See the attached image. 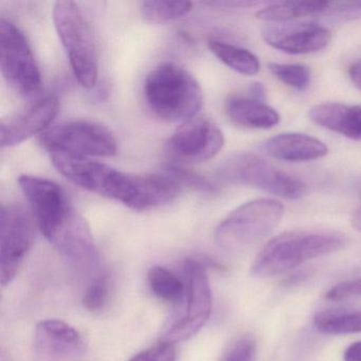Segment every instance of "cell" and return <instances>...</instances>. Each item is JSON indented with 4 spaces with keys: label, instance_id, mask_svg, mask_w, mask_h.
I'll list each match as a JSON object with an SVG mask.
<instances>
[{
    "label": "cell",
    "instance_id": "1",
    "mask_svg": "<svg viewBox=\"0 0 361 361\" xmlns=\"http://www.w3.org/2000/svg\"><path fill=\"white\" fill-rule=\"evenodd\" d=\"M342 234L324 230H293L279 234L257 253L251 274L272 278L286 274L306 262L337 252L345 247Z\"/></svg>",
    "mask_w": 361,
    "mask_h": 361
},
{
    "label": "cell",
    "instance_id": "2",
    "mask_svg": "<svg viewBox=\"0 0 361 361\" xmlns=\"http://www.w3.org/2000/svg\"><path fill=\"white\" fill-rule=\"evenodd\" d=\"M143 92L152 113L168 122L183 123L193 119L204 103L197 80L175 63H162L152 69Z\"/></svg>",
    "mask_w": 361,
    "mask_h": 361
},
{
    "label": "cell",
    "instance_id": "3",
    "mask_svg": "<svg viewBox=\"0 0 361 361\" xmlns=\"http://www.w3.org/2000/svg\"><path fill=\"white\" fill-rule=\"evenodd\" d=\"M54 22L73 75L82 87L92 90L99 78V56L92 27L78 4L56 1Z\"/></svg>",
    "mask_w": 361,
    "mask_h": 361
},
{
    "label": "cell",
    "instance_id": "4",
    "mask_svg": "<svg viewBox=\"0 0 361 361\" xmlns=\"http://www.w3.org/2000/svg\"><path fill=\"white\" fill-rule=\"evenodd\" d=\"M51 156L56 170L69 181L86 191L122 202L132 209L138 192V175L121 172L88 158Z\"/></svg>",
    "mask_w": 361,
    "mask_h": 361
},
{
    "label": "cell",
    "instance_id": "5",
    "mask_svg": "<svg viewBox=\"0 0 361 361\" xmlns=\"http://www.w3.org/2000/svg\"><path fill=\"white\" fill-rule=\"evenodd\" d=\"M284 207L278 200L259 198L232 211L215 230V243L226 251H238L269 235L280 224Z\"/></svg>",
    "mask_w": 361,
    "mask_h": 361
},
{
    "label": "cell",
    "instance_id": "6",
    "mask_svg": "<svg viewBox=\"0 0 361 361\" xmlns=\"http://www.w3.org/2000/svg\"><path fill=\"white\" fill-rule=\"evenodd\" d=\"M39 142L50 155L80 158L111 157L118 149L111 130L90 120H71L50 126L39 135Z\"/></svg>",
    "mask_w": 361,
    "mask_h": 361
},
{
    "label": "cell",
    "instance_id": "7",
    "mask_svg": "<svg viewBox=\"0 0 361 361\" xmlns=\"http://www.w3.org/2000/svg\"><path fill=\"white\" fill-rule=\"evenodd\" d=\"M219 176L227 183L257 188L285 200H299L306 192L305 185L297 177L255 154L232 156L219 169Z\"/></svg>",
    "mask_w": 361,
    "mask_h": 361
},
{
    "label": "cell",
    "instance_id": "8",
    "mask_svg": "<svg viewBox=\"0 0 361 361\" xmlns=\"http://www.w3.org/2000/svg\"><path fill=\"white\" fill-rule=\"evenodd\" d=\"M0 71L12 90L32 97L42 85V75L28 39L16 25L0 20Z\"/></svg>",
    "mask_w": 361,
    "mask_h": 361
},
{
    "label": "cell",
    "instance_id": "9",
    "mask_svg": "<svg viewBox=\"0 0 361 361\" xmlns=\"http://www.w3.org/2000/svg\"><path fill=\"white\" fill-rule=\"evenodd\" d=\"M18 185L30 204L37 227L46 240L54 242L77 213L66 192L54 181L32 175H22Z\"/></svg>",
    "mask_w": 361,
    "mask_h": 361
},
{
    "label": "cell",
    "instance_id": "10",
    "mask_svg": "<svg viewBox=\"0 0 361 361\" xmlns=\"http://www.w3.org/2000/svg\"><path fill=\"white\" fill-rule=\"evenodd\" d=\"M35 217L18 204H4L0 212V276L7 286L18 276L35 240Z\"/></svg>",
    "mask_w": 361,
    "mask_h": 361
},
{
    "label": "cell",
    "instance_id": "11",
    "mask_svg": "<svg viewBox=\"0 0 361 361\" xmlns=\"http://www.w3.org/2000/svg\"><path fill=\"white\" fill-rule=\"evenodd\" d=\"M187 276V306L181 318L175 321L164 333L162 340L178 343L193 337L208 322L212 312V290L208 272L200 262L189 259L185 262Z\"/></svg>",
    "mask_w": 361,
    "mask_h": 361
},
{
    "label": "cell",
    "instance_id": "12",
    "mask_svg": "<svg viewBox=\"0 0 361 361\" xmlns=\"http://www.w3.org/2000/svg\"><path fill=\"white\" fill-rule=\"evenodd\" d=\"M225 145L221 128L207 118L195 117L183 122L168 142L173 158L188 164H197L214 158Z\"/></svg>",
    "mask_w": 361,
    "mask_h": 361
},
{
    "label": "cell",
    "instance_id": "13",
    "mask_svg": "<svg viewBox=\"0 0 361 361\" xmlns=\"http://www.w3.org/2000/svg\"><path fill=\"white\" fill-rule=\"evenodd\" d=\"M59 113V101L54 94L37 98L22 111L3 118L0 122V143L16 147L50 128Z\"/></svg>",
    "mask_w": 361,
    "mask_h": 361
},
{
    "label": "cell",
    "instance_id": "14",
    "mask_svg": "<svg viewBox=\"0 0 361 361\" xmlns=\"http://www.w3.org/2000/svg\"><path fill=\"white\" fill-rule=\"evenodd\" d=\"M35 346L45 361H77L85 352L79 331L59 319L39 321L35 329Z\"/></svg>",
    "mask_w": 361,
    "mask_h": 361
},
{
    "label": "cell",
    "instance_id": "15",
    "mask_svg": "<svg viewBox=\"0 0 361 361\" xmlns=\"http://www.w3.org/2000/svg\"><path fill=\"white\" fill-rule=\"evenodd\" d=\"M262 37L270 47L288 54L319 51L331 41L329 29L312 23L268 26L262 32Z\"/></svg>",
    "mask_w": 361,
    "mask_h": 361
},
{
    "label": "cell",
    "instance_id": "16",
    "mask_svg": "<svg viewBox=\"0 0 361 361\" xmlns=\"http://www.w3.org/2000/svg\"><path fill=\"white\" fill-rule=\"evenodd\" d=\"M51 244L75 265H90L96 261L97 250L92 231L78 212Z\"/></svg>",
    "mask_w": 361,
    "mask_h": 361
},
{
    "label": "cell",
    "instance_id": "17",
    "mask_svg": "<svg viewBox=\"0 0 361 361\" xmlns=\"http://www.w3.org/2000/svg\"><path fill=\"white\" fill-rule=\"evenodd\" d=\"M271 157L289 162H305L320 159L329 154L324 142L307 135L286 133L276 135L265 143Z\"/></svg>",
    "mask_w": 361,
    "mask_h": 361
},
{
    "label": "cell",
    "instance_id": "18",
    "mask_svg": "<svg viewBox=\"0 0 361 361\" xmlns=\"http://www.w3.org/2000/svg\"><path fill=\"white\" fill-rule=\"evenodd\" d=\"M308 116L317 126L353 140H361V106L322 103L312 106Z\"/></svg>",
    "mask_w": 361,
    "mask_h": 361
},
{
    "label": "cell",
    "instance_id": "19",
    "mask_svg": "<svg viewBox=\"0 0 361 361\" xmlns=\"http://www.w3.org/2000/svg\"><path fill=\"white\" fill-rule=\"evenodd\" d=\"M228 117L238 126L250 128H271L280 122L276 109L251 98L232 97L226 102Z\"/></svg>",
    "mask_w": 361,
    "mask_h": 361
},
{
    "label": "cell",
    "instance_id": "20",
    "mask_svg": "<svg viewBox=\"0 0 361 361\" xmlns=\"http://www.w3.org/2000/svg\"><path fill=\"white\" fill-rule=\"evenodd\" d=\"M329 1H295L272 4L259 10L257 18L263 22L285 23L305 16H322L329 10Z\"/></svg>",
    "mask_w": 361,
    "mask_h": 361
},
{
    "label": "cell",
    "instance_id": "21",
    "mask_svg": "<svg viewBox=\"0 0 361 361\" xmlns=\"http://www.w3.org/2000/svg\"><path fill=\"white\" fill-rule=\"evenodd\" d=\"M210 51L226 66L244 75H255L261 69L259 59L245 48L221 41H210Z\"/></svg>",
    "mask_w": 361,
    "mask_h": 361
},
{
    "label": "cell",
    "instance_id": "22",
    "mask_svg": "<svg viewBox=\"0 0 361 361\" xmlns=\"http://www.w3.org/2000/svg\"><path fill=\"white\" fill-rule=\"evenodd\" d=\"M147 283L152 293L168 303H178L187 295V284L162 266H154L149 269Z\"/></svg>",
    "mask_w": 361,
    "mask_h": 361
},
{
    "label": "cell",
    "instance_id": "23",
    "mask_svg": "<svg viewBox=\"0 0 361 361\" xmlns=\"http://www.w3.org/2000/svg\"><path fill=\"white\" fill-rule=\"evenodd\" d=\"M314 324L327 335L361 333V310L359 312H322L316 314Z\"/></svg>",
    "mask_w": 361,
    "mask_h": 361
},
{
    "label": "cell",
    "instance_id": "24",
    "mask_svg": "<svg viewBox=\"0 0 361 361\" xmlns=\"http://www.w3.org/2000/svg\"><path fill=\"white\" fill-rule=\"evenodd\" d=\"M191 3L187 1H161L149 0L141 4L140 12L143 20L152 24L173 22L188 16L191 12Z\"/></svg>",
    "mask_w": 361,
    "mask_h": 361
},
{
    "label": "cell",
    "instance_id": "25",
    "mask_svg": "<svg viewBox=\"0 0 361 361\" xmlns=\"http://www.w3.org/2000/svg\"><path fill=\"white\" fill-rule=\"evenodd\" d=\"M268 68L279 81L295 90H305L310 84V69L304 65L270 63Z\"/></svg>",
    "mask_w": 361,
    "mask_h": 361
},
{
    "label": "cell",
    "instance_id": "26",
    "mask_svg": "<svg viewBox=\"0 0 361 361\" xmlns=\"http://www.w3.org/2000/svg\"><path fill=\"white\" fill-rule=\"evenodd\" d=\"M111 293L109 276L106 274H99L88 285L84 293V307L92 312H101L106 306Z\"/></svg>",
    "mask_w": 361,
    "mask_h": 361
},
{
    "label": "cell",
    "instance_id": "27",
    "mask_svg": "<svg viewBox=\"0 0 361 361\" xmlns=\"http://www.w3.org/2000/svg\"><path fill=\"white\" fill-rule=\"evenodd\" d=\"M166 174L174 178L179 185H187L202 192H214L215 187L204 177L179 166V164H170L166 166Z\"/></svg>",
    "mask_w": 361,
    "mask_h": 361
},
{
    "label": "cell",
    "instance_id": "28",
    "mask_svg": "<svg viewBox=\"0 0 361 361\" xmlns=\"http://www.w3.org/2000/svg\"><path fill=\"white\" fill-rule=\"evenodd\" d=\"M257 343L251 336H243L234 341L221 361H255Z\"/></svg>",
    "mask_w": 361,
    "mask_h": 361
},
{
    "label": "cell",
    "instance_id": "29",
    "mask_svg": "<svg viewBox=\"0 0 361 361\" xmlns=\"http://www.w3.org/2000/svg\"><path fill=\"white\" fill-rule=\"evenodd\" d=\"M325 298L334 302L348 301L361 298V276L334 285L325 293Z\"/></svg>",
    "mask_w": 361,
    "mask_h": 361
},
{
    "label": "cell",
    "instance_id": "30",
    "mask_svg": "<svg viewBox=\"0 0 361 361\" xmlns=\"http://www.w3.org/2000/svg\"><path fill=\"white\" fill-rule=\"evenodd\" d=\"M130 361H176L174 344L162 340L159 343L135 355Z\"/></svg>",
    "mask_w": 361,
    "mask_h": 361
},
{
    "label": "cell",
    "instance_id": "31",
    "mask_svg": "<svg viewBox=\"0 0 361 361\" xmlns=\"http://www.w3.org/2000/svg\"><path fill=\"white\" fill-rule=\"evenodd\" d=\"M327 16L340 20L352 22L361 18V1H333L329 3Z\"/></svg>",
    "mask_w": 361,
    "mask_h": 361
},
{
    "label": "cell",
    "instance_id": "32",
    "mask_svg": "<svg viewBox=\"0 0 361 361\" xmlns=\"http://www.w3.org/2000/svg\"><path fill=\"white\" fill-rule=\"evenodd\" d=\"M344 361H361V341L350 344L343 356Z\"/></svg>",
    "mask_w": 361,
    "mask_h": 361
},
{
    "label": "cell",
    "instance_id": "33",
    "mask_svg": "<svg viewBox=\"0 0 361 361\" xmlns=\"http://www.w3.org/2000/svg\"><path fill=\"white\" fill-rule=\"evenodd\" d=\"M249 92H250V98L253 99V100L265 103L266 88L263 84L259 83V82L251 84L250 88H249Z\"/></svg>",
    "mask_w": 361,
    "mask_h": 361
},
{
    "label": "cell",
    "instance_id": "34",
    "mask_svg": "<svg viewBox=\"0 0 361 361\" xmlns=\"http://www.w3.org/2000/svg\"><path fill=\"white\" fill-rule=\"evenodd\" d=\"M348 75L355 87L361 90V60L357 61L350 67Z\"/></svg>",
    "mask_w": 361,
    "mask_h": 361
},
{
    "label": "cell",
    "instance_id": "35",
    "mask_svg": "<svg viewBox=\"0 0 361 361\" xmlns=\"http://www.w3.org/2000/svg\"><path fill=\"white\" fill-rule=\"evenodd\" d=\"M352 226L361 232V207H359L352 216Z\"/></svg>",
    "mask_w": 361,
    "mask_h": 361
},
{
    "label": "cell",
    "instance_id": "36",
    "mask_svg": "<svg viewBox=\"0 0 361 361\" xmlns=\"http://www.w3.org/2000/svg\"><path fill=\"white\" fill-rule=\"evenodd\" d=\"M357 193H358L359 197L361 198V181L357 185Z\"/></svg>",
    "mask_w": 361,
    "mask_h": 361
}]
</instances>
